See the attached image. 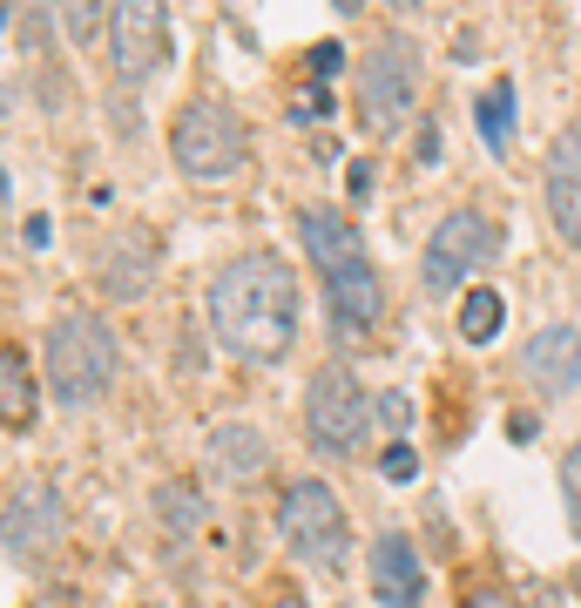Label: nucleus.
<instances>
[{
  "label": "nucleus",
  "instance_id": "1",
  "mask_svg": "<svg viewBox=\"0 0 581 608\" xmlns=\"http://www.w3.org/2000/svg\"><path fill=\"white\" fill-rule=\"evenodd\" d=\"M298 271L278 250H243L210 278V331L230 359L278 366L298 345Z\"/></svg>",
  "mask_w": 581,
  "mask_h": 608
},
{
  "label": "nucleus",
  "instance_id": "2",
  "mask_svg": "<svg viewBox=\"0 0 581 608\" xmlns=\"http://www.w3.org/2000/svg\"><path fill=\"white\" fill-rule=\"evenodd\" d=\"M109 386H116V338H109V325L89 318V311L54 318V331H48V392H54V406L81 412V406H96Z\"/></svg>",
  "mask_w": 581,
  "mask_h": 608
},
{
  "label": "nucleus",
  "instance_id": "3",
  "mask_svg": "<svg viewBox=\"0 0 581 608\" xmlns=\"http://www.w3.org/2000/svg\"><path fill=\"white\" fill-rule=\"evenodd\" d=\"M304 432H311L318 453L359 460L372 447V432H379V399L345 366H318L311 372V392H304Z\"/></svg>",
  "mask_w": 581,
  "mask_h": 608
},
{
  "label": "nucleus",
  "instance_id": "4",
  "mask_svg": "<svg viewBox=\"0 0 581 608\" xmlns=\"http://www.w3.org/2000/svg\"><path fill=\"white\" fill-rule=\"evenodd\" d=\"M170 156H177V169L190 183H217V177H230V169L251 156V136H243V122H237V109L230 102H183L177 109V122H170Z\"/></svg>",
  "mask_w": 581,
  "mask_h": 608
},
{
  "label": "nucleus",
  "instance_id": "5",
  "mask_svg": "<svg viewBox=\"0 0 581 608\" xmlns=\"http://www.w3.org/2000/svg\"><path fill=\"white\" fill-rule=\"evenodd\" d=\"M412 96H420V48L405 34L372 41V54L359 61V122L372 136H392V129H405Z\"/></svg>",
  "mask_w": 581,
  "mask_h": 608
},
{
  "label": "nucleus",
  "instance_id": "6",
  "mask_svg": "<svg viewBox=\"0 0 581 608\" xmlns=\"http://www.w3.org/2000/svg\"><path fill=\"white\" fill-rule=\"evenodd\" d=\"M278 535L311 568H339L345 561V541H352L345 507H339V494H331L324 480H291L284 487V500H278Z\"/></svg>",
  "mask_w": 581,
  "mask_h": 608
},
{
  "label": "nucleus",
  "instance_id": "7",
  "mask_svg": "<svg viewBox=\"0 0 581 608\" xmlns=\"http://www.w3.org/2000/svg\"><path fill=\"white\" fill-rule=\"evenodd\" d=\"M0 535H8V561L14 568H41L61 548V535H68L61 494L48 480H14L8 487V507H0Z\"/></svg>",
  "mask_w": 581,
  "mask_h": 608
},
{
  "label": "nucleus",
  "instance_id": "8",
  "mask_svg": "<svg viewBox=\"0 0 581 608\" xmlns=\"http://www.w3.org/2000/svg\"><path fill=\"white\" fill-rule=\"evenodd\" d=\"M170 61V0H116L109 8V68L116 81H149Z\"/></svg>",
  "mask_w": 581,
  "mask_h": 608
},
{
  "label": "nucleus",
  "instance_id": "9",
  "mask_svg": "<svg viewBox=\"0 0 581 608\" xmlns=\"http://www.w3.org/2000/svg\"><path fill=\"white\" fill-rule=\"evenodd\" d=\"M480 265H493V223L480 210H447L427 237V257H420V278L427 291H460V278H473Z\"/></svg>",
  "mask_w": 581,
  "mask_h": 608
},
{
  "label": "nucleus",
  "instance_id": "10",
  "mask_svg": "<svg viewBox=\"0 0 581 608\" xmlns=\"http://www.w3.org/2000/svg\"><path fill=\"white\" fill-rule=\"evenodd\" d=\"M324 278V305H331V331L339 338H372L379 318H385V285L379 271L365 265V250H345L331 257V265H318Z\"/></svg>",
  "mask_w": 581,
  "mask_h": 608
},
{
  "label": "nucleus",
  "instance_id": "11",
  "mask_svg": "<svg viewBox=\"0 0 581 608\" xmlns=\"http://www.w3.org/2000/svg\"><path fill=\"white\" fill-rule=\"evenodd\" d=\"M521 372L541 399H568L581 386V325H541L521 345Z\"/></svg>",
  "mask_w": 581,
  "mask_h": 608
},
{
  "label": "nucleus",
  "instance_id": "12",
  "mask_svg": "<svg viewBox=\"0 0 581 608\" xmlns=\"http://www.w3.org/2000/svg\"><path fill=\"white\" fill-rule=\"evenodd\" d=\"M372 595L385 608H420L427 601V561H420V548H412L405 528H385L372 541Z\"/></svg>",
  "mask_w": 581,
  "mask_h": 608
},
{
  "label": "nucleus",
  "instance_id": "13",
  "mask_svg": "<svg viewBox=\"0 0 581 608\" xmlns=\"http://www.w3.org/2000/svg\"><path fill=\"white\" fill-rule=\"evenodd\" d=\"M548 223L561 243L581 250V122H568L548 149Z\"/></svg>",
  "mask_w": 581,
  "mask_h": 608
},
{
  "label": "nucleus",
  "instance_id": "14",
  "mask_svg": "<svg viewBox=\"0 0 581 608\" xmlns=\"http://www.w3.org/2000/svg\"><path fill=\"white\" fill-rule=\"evenodd\" d=\"M156 285V237L149 230H122L109 250H102V291L109 298H142Z\"/></svg>",
  "mask_w": 581,
  "mask_h": 608
},
{
  "label": "nucleus",
  "instance_id": "15",
  "mask_svg": "<svg viewBox=\"0 0 581 608\" xmlns=\"http://www.w3.org/2000/svg\"><path fill=\"white\" fill-rule=\"evenodd\" d=\"M271 467V447H264V432L258 426H243V419H223L217 432H210V474L217 480H258Z\"/></svg>",
  "mask_w": 581,
  "mask_h": 608
},
{
  "label": "nucleus",
  "instance_id": "16",
  "mask_svg": "<svg viewBox=\"0 0 581 608\" xmlns=\"http://www.w3.org/2000/svg\"><path fill=\"white\" fill-rule=\"evenodd\" d=\"M0 426H8V432H28L34 426V372H28L21 345L0 352Z\"/></svg>",
  "mask_w": 581,
  "mask_h": 608
},
{
  "label": "nucleus",
  "instance_id": "17",
  "mask_svg": "<svg viewBox=\"0 0 581 608\" xmlns=\"http://www.w3.org/2000/svg\"><path fill=\"white\" fill-rule=\"evenodd\" d=\"M298 237H304V250H311V265H331V257H345V250H365L359 230H352V217H345V210H324V203L298 217Z\"/></svg>",
  "mask_w": 581,
  "mask_h": 608
},
{
  "label": "nucleus",
  "instance_id": "18",
  "mask_svg": "<svg viewBox=\"0 0 581 608\" xmlns=\"http://www.w3.org/2000/svg\"><path fill=\"white\" fill-rule=\"evenodd\" d=\"M156 514H162V535H170V541H190L203 528V494L190 480H162L156 487Z\"/></svg>",
  "mask_w": 581,
  "mask_h": 608
},
{
  "label": "nucleus",
  "instance_id": "19",
  "mask_svg": "<svg viewBox=\"0 0 581 608\" xmlns=\"http://www.w3.org/2000/svg\"><path fill=\"white\" fill-rule=\"evenodd\" d=\"M473 116H480L487 149H493V156H508V149H514V81H493V89L473 102Z\"/></svg>",
  "mask_w": 581,
  "mask_h": 608
},
{
  "label": "nucleus",
  "instance_id": "20",
  "mask_svg": "<svg viewBox=\"0 0 581 608\" xmlns=\"http://www.w3.org/2000/svg\"><path fill=\"white\" fill-rule=\"evenodd\" d=\"M501 318H508V298H501V291L473 285V291L460 298V331H467L473 345H493V338H501Z\"/></svg>",
  "mask_w": 581,
  "mask_h": 608
},
{
  "label": "nucleus",
  "instance_id": "21",
  "mask_svg": "<svg viewBox=\"0 0 581 608\" xmlns=\"http://www.w3.org/2000/svg\"><path fill=\"white\" fill-rule=\"evenodd\" d=\"M61 28H68L74 48H89L96 28H102V0H61Z\"/></svg>",
  "mask_w": 581,
  "mask_h": 608
},
{
  "label": "nucleus",
  "instance_id": "22",
  "mask_svg": "<svg viewBox=\"0 0 581 608\" xmlns=\"http://www.w3.org/2000/svg\"><path fill=\"white\" fill-rule=\"evenodd\" d=\"M379 474H385L392 487H412V480H420V453H412L405 440H392V447L379 453Z\"/></svg>",
  "mask_w": 581,
  "mask_h": 608
},
{
  "label": "nucleus",
  "instance_id": "23",
  "mask_svg": "<svg viewBox=\"0 0 581 608\" xmlns=\"http://www.w3.org/2000/svg\"><path fill=\"white\" fill-rule=\"evenodd\" d=\"M405 426H412V399L405 392H379V432H392V440H399Z\"/></svg>",
  "mask_w": 581,
  "mask_h": 608
},
{
  "label": "nucleus",
  "instance_id": "24",
  "mask_svg": "<svg viewBox=\"0 0 581 608\" xmlns=\"http://www.w3.org/2000/svg\"><path fill=\"white\" fill-rule=\"evenodd\" d=\"M561 500H568V520H574V535H581V447L561 460Z\"/></svg>",
  "mask_w": 581,
  "mask_h": 608
},
{
  "label": "nucleus",
  "instance_id": "25",
  "mask_svg": "<svg viewBox=\"0 0 581 608\" xmlns=\"http://www.w3.org/2000/svg\"><path fill=\"white\" fill-rule=\"evenodd\" d=\"M339 68H345V48H339V41H318V48H311V74H318V81H331Z\"/></svg>",
  "mask_w": 581,
  "mask_h": 608
},
{
  "label": "nucleus",
  "instance_id": "26",
  "mask_svg": "<svg viewBox=\"0 0 581 608\" xmlns=\"http://www.w3.org/2000/svg\"><path fill=\"white\" fill-rule=\"evenodd\" d=\"M467 608H521L508 588H467Z\"/></svg>",
  "mask_w": 581,
  "mask_h": 608
},
{
  "label": "nucleus",
  "instance_id": "27",
  "mask_svg": "<svg viewBox=\"0 0 581 608\" xmlns=\"http://www.w3.org/2000/svg\"><path fill=\"white\" fill-rule=\"evenodd\" d=\"M291 116H304V122H318V116H331V96H324V89H311V96H304V109H291Z\"/></svg>",
  "mask_w": 581,
  "mask_h": 608
},
{
  "label": "nucleus",
  "instance_id": "28",
  "mask_svg": "<svg viewBox=\"0 0 581 608\" xmlns=\"http://www.w3.org/2000/svg\"><path fill=\"white\" fill-rule=\"evenodd\" d=\"M420 162H440V129H433V122L420 129Z\"/></svg>",
  "mask_w": 581,
  "mask_h": 608
},
{
  "label": "nucleus",
  "instance_id": "29",
  "mask_svg": "<svg viewBox=\"0 0 581 608\" xmlns=\"http://www.w3.org/2000/svg\"><path fill=\"white\" fill-rule=\"evenodd\" d=\"M271 608H304V588H284V595H278Z\"/></svg>",
  "mask_w": 581,
  "mask_h": 608
},
{
  "label": "nucleus",
  "instance_id": "30",
  "mask_svg": "<svg viewBox=\"0 0 581 608\" xmlns=\"http://www.w3.org/2000/svg\"><path fill=\"white\" fill-rule=\"evenodd\" d=\"M392 8H399V14H420V8H427V0H392Z\"/></svg>",
  "mask_w": 581,
  "mask_h": 608
},
{
  "label": "nucleus",
  "instance_id": "31",
  "mask_svg": "<svg viewBox=\"0 0 581 608\" xmlns=\"http://www.w3.org/2000/svg\"><path fill=\"white\" fill-rule=\"evenodd\" d=\"M331 8H339V14H359V0H331Z\"/></svg>",
  "mask_w": 581,
  "mask_h": 608
},
{
  "label": "nucleus",
  "instance_id": "32",
  "mask_svg": "<svg viewBox=\"0 0 581 608\" xmlns=\"http://www.w3.org/2000/svg\"><path fill=\"white\" fill-rule=\"evenodd\" d=\"M345 608H352V601H345Z\"/></svg>",
  "mask_w": 581,
  "mask_h": 608
}]
</instances>
